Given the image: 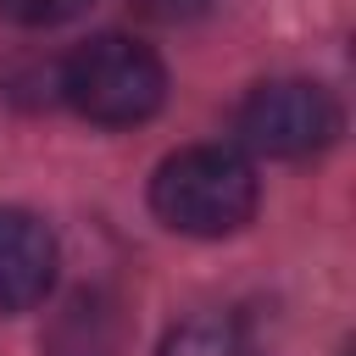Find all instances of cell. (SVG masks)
Segmentation results:
<instances>
[{
  "label": "cell",
  "mask_w": 356,
  "mask_h": 356,
  "mask_svg": "<svg viewBox=\"0 0 356 356\" xmlns=\"http://www.w3.org/2000/svg\"><path fill=\"white\" fill-rule=\"evenodd\" d=\"M239 323L222 317V312H206V317H184L178 328H167L161 339V356H239Z\"/></svg>",
  "instance_id": "6"
},
{
  "label": "cell",
  "mask_w": 356,
  "mask_h": 356,
  "mask_svg": "<svg viewBox=\"0 0 356 356\" xmlns=\"http://www.w3.org/2000/svg\"><path fill=\"white\" fill-rule=\"evenodd\" d=\"M56 89L78 117H89L100 128H134L161 111L167 67L150 44H139L128 33H95L61 61Z\"/></svg>",
  "instance_id": "1"
},
{
  "label": "cell",
  "mask_w": 356,
  "mask_h": 356,
  "mask_svg": "<svg viewBox=\"0 0 356 356\" xmlns=\"http://www.w3.org/2000/svg\"><path fill=\"white\" fill-rule=\"evenodd\" d=\"M61 267L56 234L22 206H0V312H28L50 295Z\"/></svg>",
  "instance_id": "4"
},
{
  "label": "cell",
  "mask_w": 356,
  "mask_h": 356,
  "mask_svg": "<svg viewBox=\"0 0 356 356\" xmlns=\"http://www.w3.org/2000/svg\"><path fill=\"white\" fill-rule=\"evenodd\" d=\"M150 206L178 234L222 239V234L250 222V211H256V172L228 145H189V150H172L156 167Z\"/></svg>",
  "instance_id": "2"
},
{
  "label": "cell",
  "mask_w": 356,
  "mask_h": 356,
  "mask_svg": "<svg viewBox=\"0 0 356 356\" xmlns=\"http://www.w3.org/2000/svg\"><path fill=\"white\" fill-rule=\"evenodd\" d=\"M239 139L256 156L300 161L339 139V100L312 78H273L256 83L239 106Z\"/></svg>",
  "instance_id": "3"
},
{
  "label": "cell",
  "mask_w": 356,
  "mask_h": 356,
  "mask_svg": "<svg viewBox=\"0 0 356 356\" xmlns=\"http://www.w3.org/2000/svg\"><path fill=\"white\" fill-rule=\"evenodd\" d=\"M89 0H0V17H11L17 28H61Z\"/></svg>",
  "instance_id": "7"
},
{
  "label": "cell",
  "mask_w": 356,
  "mask_h": 356,
  "mask_svg": "<svg viewBox=\"0 0 356 356\" xmlns=\"http://www.w3.org/2000/svg\"><path fill=\"white\" fill-rule=\"evenodd\" d=\"M122 339H128V328H122L117 300L83 289L67 300L61 323L50 328V356H122Z\"/></svg>",
  "instance_id": "5"
}]
</instances>
